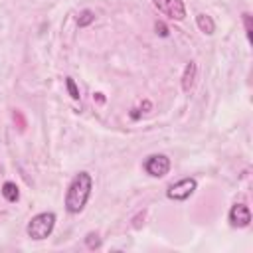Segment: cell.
I'll return each instance as SVG.
<instances>
[{"mask_svg":"<svg viewBox=\"0 0 253 253\" xmlns=\"http://www.w3.org/2000/svg\"><path fill=\"white\" fill-rule=\"evenodd\" d=\"M198 188V182L196 178H182L180 182L172 184L168 190H166V196L170 200H176V202H182V200H188Z\"/></svg>","mask_w":253,"mask_h":253,"instance_id":"3","label":"cell"},{"mask_svg":"<svg viewBox=\"0 0 253 253\" xmlns=\"http://www.w3.org/2000/svg\"><path fill=\"white\" fill-rule=\"evenodd\" d=\"M196 63L194 61H190L188 65H186V69H184V73H182V89L188 93L192 87H194V79H196Z\"/></svg>","mask_w":253,"mask_h":253,"instance_id":"7","label":"cell"},{"mask_svg":"<svg viewBox=\"0 0 253 253\" xmlns=\"http://www.w3.org/2000/svg\"><path fill=\"white\" fill-rule=\"evenodd\" d=\"M93 99H95L99 105H103V103H105V95H103V93H95V95H93Z\"/></svg>","mask_w":253,"mask_h":253,"instance_id":"16","label":"cell"},{"mask_svg":"<svg viewBox=\"0 0 253 253\" xmlns=\"http://www.w3.org/2000/svg\"><path fill=\"white\" fill-rule=\"evenodd\" d=\"M130 117H132V119H138V117H140V113H138V109H132V113H130Z\"/></svg>","mask_w":253,"mask_h":253,"instance_id":"18","label":"cell"},{"mask_svg":"<svg viewBox=\"0 0 253 253\" xmlns=\"http://www.w3.org/2000/svg\"><path fill=\"white\" fill-rule=\"evenodd\" d=\"M95 22V12H91V10H81V14H79V18H77V26L79 28H85V26H89V24H93Z\"/></svg>","mask_w":253,"mask_h":253,"instance_id":"10","label":"cell"},{"mask_svg":"<svg viewBox=\"0 0 253 253\" xmlns=\"http://www.w3.org/2000/svg\"><path fill=\"white\" fill-rule=\"evenodd\" d=\"M53 227H55V213H53V211H42V213L34 215V217L28 221L26 231H28V235H30L32 239L42 241V239H45V237L53 231Z\"/></svg>","mask_w":253,"mask_h":253,"instance_id":"2","label":"cell"},{"mask_svg":"<svg viewBox=\"0 0 253 253\" xmlns=\"http://www.w3.org/2000/svg\"><path fill=\"white\" fill-rule=\"evenodd\" d=\"M243 26H245L247 40L251 42V38H253V22H251V14L249 12H243Z\"/></svg>","mask_w":253,"mask_h":253,"instance_id":"13","label":"cell"},{"mask_svg":"<svg viewBox=\"0 0 253 253\" xmlns=\"http://www.w3.org/2000/svg\"><path fill=\"white\" fill-rule=\"evenodd\" d=\"M91 188H93V178L89 172L75 174L65 194V210L69 213H79L91 196Z\"/></svg>","mask_w":253,"mask_h":253,"instance_id":"1","label":"cell"},{"mask_svg":"<svg viewBox=\"0 0 253 253\" xmlns=\"http://www.w3.org/2000/svg\"><path fill=\"white\" fill-rule=\"evenodd\" d=\"M2 196H4L8 202H18V198H20L18 186H16L14 182H4V186H2Z\"/></svg>","mask_w":253,"mask_h":253,"instance_id":"9","label":"cell"},{"mask_svg":"<svg viewBox=\"0 0 253 253\" xmlns=\"http://www.w3.org/2000/svg\"><path fill=\"white\" fill-rule=\"evenodd\" d=\"M144 170L152 178H162L170 172V158L166 154H152L144 160Z\"/></svg>","mask_w":253,"mask_h":253,"instance_id":"4","label":"cell"},{"mask_svg":"<svg viewBox=\"0 0 253 253\" xmlns=\"http://www.w3.org/2000/svg\"><path fill=\"white\" fill-rule=\"evenodd\" d=\"M140 107H142V109H144V111H150V107H152V105H150V101H148V99H144V101H142V105H140Z\"/></svg>","mask_w":253,"mask_h":253,"instance_id":"17","label":"cell"},{"mask_svg":"<svg viewBox=\"0 0 253 253\" xmlns=\"http://www.w3.org/2000/svg\"><path fill=\"white\" fill-rule=\"evenodd\" d=\"M154 30H156V34H158V36H162V38H166V36H168V28H166V24H164V22H156V24H154Z\"/></svg>","mask_w":253,"mask_h":253,"instance_id":"15","label":"cell"},{"mask_svg":"<svg viewBox=\"0 0 253 253\" xmlns=\"http://www.w3.org/2000/svg\"><path fill=\"white\" fill-rule=\"evenodd\" d=\"M65 87H67V91H69V95H71V99H79L81 95H79V89H77V85H75V79L73 77H67L65 79Z\"/></svg>","mask_w":253,"mask_h":253,"instance_id":"12","label":"cell"},{"mask_svg":"<svg viewBox=\"0 0 253 253\" xmlns=\"http://www.w3.org/2000/svg\"><path fill=\"white\" fill-rule=\"evenodd\" d=\"M154 8L168 16L170 20H184L186 18V6L182 0H152Z\"/></svg>","mask_w":253,"mask_h":253,"instance_id":"5","label":"cell"},{"mask_svg":"<svg viewBox=\"0 0 253 253\" xmlns=\"http://www.w3.org/2000/svg\"><path fill=\"white\" fill-rule=\"evenodd\" d=\"M196 24H198L200 32H204L206 36H211L215 32V24H213L211 16H208V14H198L196 16Z\"/></svg>","mask_w":253,"mask_h":253,"instance_id":"8","label":"cell"},{"mask_svg":"<svg viewBox=\"0 0 253 253\" xmlns=\"http://www.w3.org/2000/svg\"><path fill=\"white\" fill-rule=\"evenodd\" d=\"M229 223L233 227H247L251 223V211L245 204H233L229 210Z\"/></svg>","mask_w":253,"mask_h":253,"instance_id":"6","label":"cell"},{"mask_svg":"<svg viewBox=\"0 0 253 253\" xmlns=\"http://www.w3.org/2000/svg\"><path fill=\"white\" fill-rule=\"evenodd\" d=\"M12 117H14V123L18 125V128H20V130H24V128H26V119H24V115H22V111H18V109H14V113H12Z\"/></svg>","mask_w":253,"mask_h":253,"instance_id":"14","label":"cell"},{"mask_svg":"<svg viewBox=\"0 0 253 253\" xmlns=\"http://www.w3.org/2000/svg\"><path fill=\"white\" fill-rule=\"evenodd\" d=\"M85 245H87L89 249H99V247H101V237H99L95 231H91V233H87V237H85Z\"/></svg>","mask_w":253,"mask_h":253,"instance_id":"11","label":"cell"}]
</instances>
